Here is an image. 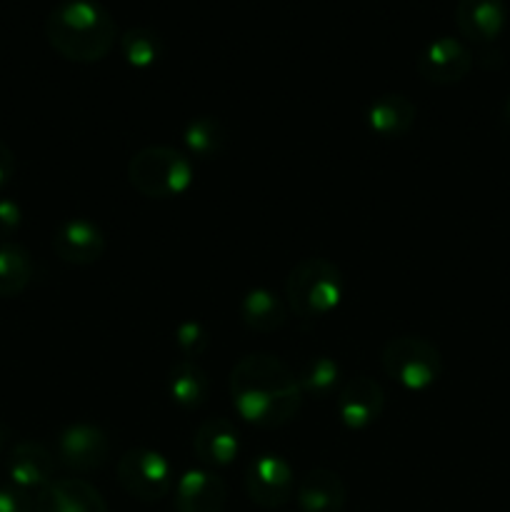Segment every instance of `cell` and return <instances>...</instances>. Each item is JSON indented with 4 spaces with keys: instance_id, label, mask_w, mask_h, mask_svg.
Wrapping results in <instances>:
<instances>
[{
    "instance_id": "obj_3",
    "label": "cell",
    "mask_w": 510,
    "mask_h": 512,
    "mask_svg": "<svg viewBox=\"0 0 510 512\" xmlns=\"http://www.w3.org/2000/svg\"><path fill=\"white\" fill-rule=\"evenodd\" d=\"M285 298L298 318H325L343 300V273L325 258L300 260L285 280Z\"/></svg>"
},
{
    "instance_id": "obj_26",
    "label": "cell",
    "mask_w": 510,
    "mask_h": 512,
    "mask_svg": "<svg viewBox=\"0 0 510 512\" xmlns=\"http://www.w3.org/2000/svg\"><path fill=\"white\" fill-rule=\"evenodd\" d=\"M0 512H35V500L15 485H0Z\"/></svg>"
},
{
    "instance_id": "obj_2",
    "label": "cell",
    "mask_w": 510,
    "mask_h": 512,
    "mask_svg": "<svg viewBox=\"0 0 510 512\" xmlns=\"http://www.w3.org/2000/svg\"><path fill=\"white\" fill-rule=\"evenodd\" d=\"M45 40L73 63H98L118 43V25L98 0H63L45 18Z\"/></svg>"
},
{
    "instance_id": "obj_25",
    "label": "cell",
    "mask_w": 510,
    "mask_h": 512,
    "mask_svg": "<svg viewBox=\"0 0 510 512\" xmlns=\"http://www.w3.org/2000/svg\"><path fill=\"white\" fill-rule=\"evenodd\" d=\"M175 345L185 355V360H195L208 350L210 335L203 325L188 320V323H180L178 330H175Z\"/></svg>"
},
{
    "instance_id": "obj_19",
    "label": "cell",
    "mask_w": 510,
    "mask_h": 512,
    "mask_svg": "<svg viewBox=\"0 0 510 512\" xmlns=\"http://www.w3.org/2000/svg\"><path fill=\"white\" fill-rule=\"evenodd\" d=\"M240 318L255 333H275L288 320V310L273 290L255 288L240 300Z\"/></svg>"
},
{
    "instance_id": "obj_17",
    "label": "cell",
    "mask_w": 510,
    "mask_h": 512,
    "mask_svg": "<svg viewBox=\"0 0 510 512\" xmlns=\"http://www.w3.org/2000/svg\"><path fill=\"white\" fill-rule=\"evenodd\" d=\"M300 512H343L348 490L335 470L315 468L295 488Z\"/></svg>"
},
{
    "instance_id": "obj_30",
    "label": "cell",
    "mask_w": 510,
    "mask_h": 512,
    "mask_svg": "<svg viewBox=\"0 0 510 512\" xmlns=\"http://www.w3.org/2000/svg\"><path fill=\"white\" fill-rule=\"evenodd\" d=\"M508 118H510V100H508Z\"/></svg>"
},
{
    "instance_id": "obj_6",
    "label": "cell",
    "mask_w": 510,
    "mask_h": 512,
    "mask_svg": "<svg viewBox=\"0 0 510 512\" xmlns=\"http://www.w3.org/2000/svg\"><path fill=\"white\" fill-rule=\"evenodd\" d=\"M118 483L140 503H158L173 490V468L160 453L148 448L128 450L118 460Z\"/></svg>"
},
{
    "instance_id": "obj_8",
    "label": "cell",
    "mask_w": 510,
    "mask_h": 512,
    "mask_svg": "<svg viewBox=\"0 0 510 512\" xmlns=\"http://www.w3.org/2000/svg\"><path fill=\"white\" fill-rule=\"evenodd\" d=\"M415 68H418L420 78H425L428 83L453 85L470 73L473 53L463 40L453 38V35H440L425 45Z\"/></svg>"
},
{
    "instance_id": "obj_29",
    "label": "cell",
    "mask_w": 510,
    "mask_h": 512,
    "mask_svg": "<svg viewBox=\"0 0 510 512\" xmlns=\"http://www.w3.org/2000/svg\"><path fill=\"white\" fill-rule=\"evenodd\" d=\"M8 440H10V428H8V425L0 423V453H3V450H5Z\"/></svg>"
},
{
    "instance_id": "obj_18",
    "label": "cell",
    "mask_w": 510,
    "mask_h": 512,
    "mask_svg": "<svg viewBox=\"0 0 510 512\" xmlns=\"http://www.w3.org/2000/svg\"><path fill=\"white\" fill-rule=\"evenodd\" d=\"M415 113H418V110H415L413 100L405 98V95H380V98H375L368 108V128L385 140L403 138V135L413 128Z\"/></svg>"
},
{
    "instance_id": "obj_5",
    "label": "cell",
    "mask_w": 510,
    "mask_h": 512,
    "mask_svg": "<svg viewBox=\"0 0 510 512\" xmlns=\"http://www.w3.org/2000/svg\"><path fill=\"white\" fill-rule=\"evenodd\" d=\"M385 375L408 390H428L443 375V358L430 340L418 335H400L385 343L380 353Z\"/></svg>"
},
{
    "instance_id": "obj_21",
    "label": "cell",
    "mask_w": 510,
    "mask_h": 512,
    "mask_svg": "<svg viewBox=\"0 0 510 512\" xmlns=\"http://www.w3.org/2000/svg\"><path fill=\"white\" fill-rule=\"evenodd\" d=\"M33 258L23 245L0 240V298H15L33 280Z\"/></svg>"
},
{
    "instance_id": "obj_1",
    "label": "cell",
    "mask_w": 510,
    "mask_h": 512,
    "mask_svg": "<svg viewBox=\"0 0 510 512\" xmlns=\"http://www.w3.org/2000/svg\"><path fill=\"white\" fill-rule=\"evenodd\" d=\"M233 408L245 423L280 428L298 415L303 403L298 375L270 353H253L238 360L230 373Z\"/></svg>"
},
{
    "instance_id": "obj_22",
    "label": "cell",
    "mask_w": 510,
    "mask_h": 512,
    "mask_svg": "<svg viewBox=\"0 0 510 512\" xmlns=\"http://www.w3.org/2000/svg\"><path fill=\"white\" fill-rule=\"evenodd\" d=\"M298 383L303 395L310 398H333L340 393V365L328 355H313L298 370Z\"/></svg>"
},
{
    "instance_id": "obj_27",
    "label": "cell",
    "mask_w": 510,
    "mask_h": 512,
    "mask_svg": "<svg viewBox=\"0 0 510 512\" xmlns=\"http://www.w3.org/2000/svg\"><path fill=\"white\" fill-rule=\"evenodd\" d=\"M23 225V208L15 200L0 198V240H10Z\"/></svg>"
},
{
    "instance_id": "obj_11",
    "label": "cell",
    "mask_w": 510,
    "mask_h": 512,
    "mask_svg": "<svg viewBox=\"0 0 510 512\" xmlns=\"http://www.w3.org/2000/svg\"><path fill=\"white\" fill-rule=\"evenodd\" d=\"M5 470H8L10 485L25 490V493H40L45 485L55 480V458L45 445L35 443V440H23L10 448Z\"/></svg>"
},
{
    "instance_id": "obj_15",
    "label": "cell",
    "mask_w": 510,
    "mask_h": 512,
    "mask_svg": "<svg viewBox=\"0 0 510 512\" xmlns=\"http://www.w3.org/2000/svg\"><path fill=\"white\" fill-rule=\"evenodd\" d=\"M228 488L213 470H188L175 483V510L178 512H223Z\"/></svg>"
},
{
    "instance_id": "obj_10",
    "label": "cell",
    "mask_w": 510,
    "mask_h": 512,
    "mask_svg": "<svg viewBox=\"0 0 510 512\" xmlns=\"http://www.w3.org/2000/svg\"><path fill=\"white\" fill-rule=\"evenodd\" d=\"M110 440L100 428L88 423L70 425L58 438V458L65 468L75 473L98 470L108 460Z\"/></svg>"
},
{
    "instance_id": "obj_7",
    "label": "cell",
    "mask_w": 510,
    "mask_h": 512,
    "mask_svg": "<svg viewBox=\"0 0 510 512\" xmlns=\"http://www.w3.org/2000/svg\"><path fill=\"white\" fill-rule=\"evenodd\" d=\"M245 490L248 498L263 510H278L293 498L295 475L288 460L280 455H258L245 470Z\"/></svg>"
},
{
    "instance_id": "obj_9",
    "label": "cell",
    "mask_w": 510,
    "mask_h": 512,
    "mask_svg": "<svg viewBox=\"0 0 510 512\" xmlns=\"http://www.w3.org/2000/svg\"><path fill=\"white\" fill-rule=\"evenodd\" d=\"M335 408H338L340 423L350 430H365L383 415L385 393L380 383H375L368 375L348 380L335 395Z\"/></svg>"
},
{
    "instance_id": "obj_24",
    "label": "cell",
    "mask_w": 510,
    "mask_h": 512,
    "mask_svg": "<svg viewBox=\"0 0 510 512\" xmlns=\"http://www.w3.org/2000/svg\"><path fill=\"white\" fill-rule=\"evenodd\" d=\"M120 53L130 68H153L163 55V40L150 28H130L120 35Z\"/></svg>"
},
{
    "instance_id": "obj_16",
    "label": "cell",
    "mask_w": 510,
    "mask_h": 512,
    "mask_svg": "<svg viewBox=\"0 0 510 512\" xmlns=\"http://www.w3.org/2000/svg\"><path fill=\"white\" fill-rule=\"evenodd\" d=\"M195 458L205 468H225L238 458L240 435L228 418H210L200 423L193 438Z\"/></svg>"
},
{
    "instance_id": "obj_20",
    "label": "cell",
    "mask_w": 510,
    "mask_h": 512,
    "mask_svg": "<svg viewBox=\"0 0 510 512\" xmlns=\"http://www.w3.org/2000/svg\"><path fill=\"white\" fill-rule=\"evenodd\" d=\"M168 390L170 398H173L180 408L195 410L208 400L210 380L195 360L183 358L180 363H175L173 368H170Z\"/></svg>"
},
{
    "instance_id": "obj_14",
    "label": "cell",
    "mask_w": 510,
    "mask_h": 512,
    "mask_svg": "<svg viewBox=\"0 0 510 512\" xmlns=\"http://www.w3.org/2000/svg\"><path fill=\"white\" fill-rule=\"evenodd\" d=\"M35 512H108L98 488L80 478L53 480L35 495Z\"/></svg>"
},
{
    "instance_id": "obj_23",
    "label": "cell",
    "mask_w": 510,
    "mask_h": 512,
    "mask_svg": "<svg viewBox=\"0 0 510 512\" xmlns=\"http://www.w3.org/2000/svg\"><path fill=\"white\" fill-rule=\"evenodd\" d=\"M183 140L190 155H195L200 160H213L223 153L228 133H225L223 123L218 118H213V115H198V118H193L185 125Z\"/></svg>"
},
{
    "instance_id": "obj_28",
    "label": "cell",
    "mask_w": 510,
    "mask_h": 512,
    "mask_svg": "<svg viewBox=\"0 0 510 512\" xmlns=\"http://www.w3.org/2000/svg\"><path fill=\"white\" fill-rule=\"evenodd\" d=\"M15 168H18V163H15V153L10 150V145H5L3 140H0V188H5V185L13 180Z\"/></svg>"
},
{
    "instance_id": "obj_4",
    "label": "cell",
    "mask_w": 510,
    "mask_h": 512,
    "mask_svg": "<svg viewBox=\"0 0 510 512\" xmlns=\"http://www.w3.org/2000/svg\"><path fill=\"white\" fill-rule=\"evenodd\" d=\"M128 180L145 198H178L193 185V163L168 145H148L130 158Z\"/></svg>"
},
{
    "instance_id": "obj_13",
    "label": "cell",
    "mask_w": 510,
    "mask_h": 512,
    "mask_svg": "<svg viewBox=\"0 0 510 512\" xmlns=\"http://www.w3.org/2000/svg\"><path fill=\"white\" fill-rule=\"evenodd\" d=\"M505 23H508L505 0H458L455 5V25L470 43H493L500 38Z\"/></svg>"
},
{
    "instance_id": "obj_12",
    "label": "cell",
    "mask_w": 510,
    "mask_h": 512,
    "mask_svg": "<svg viewBox=\"0 0 510 512\" xmlns=\"http://www.w3.org/2000/svg\"><path fill=\"white\" fill-rule=\"evenodd\" d=\"M53 250L63 263L93 265L105 253V235L93 220L70 218L53 233Z\"/></svg>"
}]
</instances>
